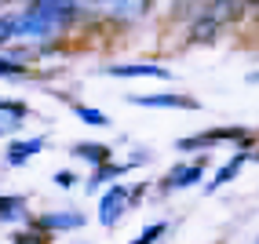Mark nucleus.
I'll return each mask as SVG.
<instances>
[{"label":"nucleus","mask_w":259,"mask_h":244,"mask_svg":"<svg viewBox=\"0 0 259 244\" xmlns=\"http://www.w3.org/2000/svg\"><path fill=\"white\" fill-rule=\"evenodd\" d=\"M22 73H26V69L15 62V59H4V55H0V77H22Z\"/></svg>","instance_id":"17"},{"label":"nucleus","mask_w":259,"mask_h":244,"mask_svg":"<svg viewBox=\"0 0 259 244\" xmlns=\"http://www.w3.org/2000/svg\"><path fill=\"white\" fill-rule=\"evenodd\" d=\"M164 230H168V222H150L146 226V230L139 233V237H135L132 244H153V240H157V237H164Z\"/></svg>","instance_id":"16"},{"label":"nucleus","mask_w":259,"mask_h":244,"mask_svg":"<svg viewBox=\"0 0 259 244\" xmlns=\"http://www.w3.org/2000/svg\"><path fill=\"white\" fill-rule=\"evenodd\" d=\"M223 138H237V142H252V135L248 131H241V128H219V131H208V135H197V138H183V150H194V146H208V142H223Z\"/></svg>","instance_id":"6"},{"label":"nucleus","mask_w":259,"mask_h":244,"mask_svg":"<svg viewBox=\"0 0 259 244\" xmlns=\"http://www.w3.org/2000/svg\"><path fill=\"white\" fill-rule=\"evenodd\" d=\"M135 106H157V110H197L194 99L186 95H132Z\"/></svg>","instance_id":"4"},{"label":"nucleus","mask_w":259,"mask_h":244,"mask_svg":"<svg viewBox=\"0 0 259 244\" xmlns=\"http://www.w3.org/2000/svg\"><path fill=\"white\" fill-rule=\"evenodd\" d=\"M73 0H33V8L19 15V37L26 40H44L73 19Z\"/></svg>","instance_id":"1"},{"label":"nucleus","mask_w":259,"mask_h":244,"mask_svg":"<svg viewBox=\"0 0 259 244\" xmlns=\"http://www.w3.org/2000/svg\"><path fill=\"white\" fill-rule=\"evenodd\" d=\"M44 150V138H26V142H11L8 146V153H4V161L11 164V168H19V164H26L29 157H37Z\"/></svg>","instance_id":"9"},{"label":"nucleus","mask_w":259,"mask_h":244,"mask_svg":"<svg viewBox=\"0 0 259 244\" xmlns=\"http://www.w3.org/2000/svg\"><path fill=\"white\" fill-rule=\"evenodd\" d=\"M110 77H157V80H168V69L164 66H150V62H139V66H106Z\"/></svg>","instance_id":"10"},{"label":"nucleus","mask_w":259,"mask_h":244,"mask_svg":"<svg viewBox=\"0 0 259 244\" xmlns=\"http://www.w3.org/2000/svg\"><path fill=\"white\" fill-rule=\"evenodd\" d=\"M26 215V197H0V222H15Z\"/></svg>","instance_id":"14"},{"label":"nucleus","mask_w":259,"mask_h":244,"mask_svg":"<svg viewBox=\"0 0 259 244\" xmlns=\"http://www.w3.org/2000/svg\"><path fill=\"white\" fill-rule=\"evenodd\" d=\"M73 157H80V161H88V164H95V168L113 164L110 146H102V142H77V146H73Z\"/></svg>","instance_id":"8"},{"label":"nucleus","mask_w":259,"mask_h":244,"mask_svg":"<svg viewBox=\"0 0 259 244\" xmlns=\"http://www.w3.org/2000/svg\"><path fill=\"white\" fill-rule=\"evenodd\" d=\"M248 4H259V0H248Z\"/></svg>","instance_id":"20"},{"label":"nucleus","mask_w":259,"mask_h":244,"mask_svg":"<svg viewBox=\"0 0 259 244\" xmlns=\"http://www.w3.org/2000/svg\"><path fill=\"white\" fill-rule=\"evenodd\" d=\"M88 11L95 15H106V19H117V22H128V19H139L146 11V0H80Z\"/></svg>","instance_id":"2"},{"label":"nucleus","mask_w":259,"mask_h":244,"mask_svg":"<svg viewBox=\"0 0 259 244\" xmlns=\"http://www.w3.org/2000/svg\"><path fill=\"white\" fill-rule=\"evenodd\" d=\"M37 226H40V230H77V226H84V215H77V212H55V215H44Z\"/></svg>","instance_id":"11"},{"label":"nucleus","mask_w":259,"mask_h":244,"mask_svg":"<svg viewBox=\"0 0 259 244\" xmlns=\"http://www.w3.org/2000/svg\"><path fill=\"white\" fill-rule=\"evenodd\" d=\"M124 208H128V186H124V182H117L110 193L102 197V212H99L102 226H113L120 215H124Z\"/></svg>","instance_id":"3"},{"label":"nucleus","mask_w":259,"mask_h":244,"mask_svg":"<svg viewBox=\"0 0 259 244\" xmlns=\"http://www.w3.org/2000/svg\"><path fill=\"white\" fill-rule=\"evenodd\" d=\"M26 106L22 102H8V99H0V135H11V131H19L22 128V120H26Z\"/></svg>","instance_id":"7"},{"label":"nucleus","mask_w":259,"mask_h":244,"mask_svg":"<svg viewBox=\"0 0 259 244\" xmlns=\"http://www.w3.org/2000/svg\"><path fill=\"white\" fill-rule=\"evenodd\" d=\"M15 244H48V237H44V233H19V237H15Z\"/></svg>","instance_id":"18"},{"label":"nucleus","mask_w":259,"mask_h":244,"mask_svg":"<svg viewBox=\"0 0 259 244\" xmlns=\"http://www.w3.org/2000/svg\"><path fill=\"white\" fill-rule=\"evenodd\" d=\"M73 113L84 120V124H92V128H106V124H110L102 110H92V106H84V102H73Z\"/></svg>","instance_id":"15"},{"label":"nucleus","mask_w":259,"mask_h":244,"mask_svg":"<svg viewBox=\"0 0 259 244\" xmlns=\"http://www.w3.org/2000/svg\"><path fill=\"white\" fill-rule=\"evenodd\" d=\"M245 161H248V153H237V157H234V161H227V164H223V168L215 171V179L208 182V193H215V189H219V186H227L230 179H237V171H241V168H245Z\"/></svg>","instance_id":"12"},{"label":"nucleus","mask_w":259,"mask_h":244,"mask_svg":"<svg viewBox=\"0 0 259 244\" xmlns=\"http://www.w3.org/2000/svg\"><path fill=\"white\" fill-rule=\"evenodd\" d=\"M201 179H204V164H176V168L168 171L164 186L168 189H186V186H194Z\"/></svg>","instance_id":"5"},{"label":"nucleus","mask_w":259,"mask_h":244,"mask_svg":"<svg viewBox=\"0 0 259 244\" xmlns=\"http://www.w3.org/2000/svg\"><path fill=\"white\" fill-rule=\"evenodd\" d=\"M73 182H77V179H73V171H55V186H59V189H70Z\"/></svg>","instance_id":"19"},{"label":"nucleus","mask_w":259,"mask_h":244,"mask_svg":"<svg viewBox=\"0 0 259 244\" xmlns=\"http://www.w3.org/2000/svg\"><path fill=\"white\" fill-rule=\"evenodd\" d=\"M139 161H143V157H135V161H124V164H106V168H95V175L88 179V189L95 193V189H99L102 182H106V179H113V175H124V171H128V168H135Z\"/></svg>","instance_id":"13"}]
</instances>
